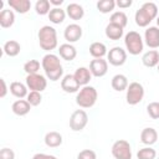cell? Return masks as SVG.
<instances>
[{
  "label": "cell",
  "instance_id": "8992f818",
  "mask_svg": "<svg viewBox=\"0 0 159 159\" xmlns=\"http://www.w3.org/2000/svg\"><path fill=\"white\" fill-rule=\"evenodd\" d=\"M125 99L127 103L130 106H135L140 103L144 98V87L139 82H132L128 84V88L125 89Z\"/></svg>",
  "mask_w": 159,
  "mask_h": 159
},
{
  "label": "cell",
  "instance_id": "8d00e7d4",
  "mask_svg": "<svg viewBox=\"0 0 159 159\" xmlns=\"http://www.w3.org/2000/svg\"><path fill=\"white\" fill-rule=\"evenodd\" d=\"M77 159H97V155L92 149H83L78 153Z\"/></svg>",
  "mask_w": 159,
  "mask_h": 159
},
{
  "label": "cell",
  "instance_id": "60d3db41",
  "mask_svg": "<svg viewBox=\"0 0 159 159\" xmlns=\"http://www.w3.org/2000/svg\"><path fill=\"white\" fill-rule=\"evenodd\" d=\"M0 83H1V92H0V97H1V98H4V97L6 96V93H7V87H6V82H5V80H4V78H1V80H0Z\"/></svg>",
  "mask_w": 159,
  "mask_h": 159
},
{
  "label": "cell",
  "instance_id": "8fae6325",
  "mask_svg": "<svg viewBox=\"0 0 159 159\" xmlns=\"http://www.w3.org/2000/svg\"><path fill=\"white\" fill-rule=\"evenodd\" d=\"M89 71L94 77H103L108 71V61L103 58H94L89 62Z\"/></svg>",
  "mask_w": 159,
  "mask_h": 159
},
{
  "label": "cell",
  "instance_id": "836d02e7",
  "mask_svg": "<svg viewBox=\"0 0 159 159\" xmlns=\"http://www.w3.org/2000/svg\"><path fill=\"white\" fill-rule=\"evenodd\" d=\"M40 66L41 65H40V62L37 60H29L24 65V71L26 72V75H35V73L39 72Z\"/></svg>",
  "mask_w": 159,
  "mask_h": 159
},
{
  "label": "cell",
  "instance_id": "603a6c76",
  "mask_svg": "<svg viewBox=\"0 0 159 159\" xmlns=\"http://www.w3.org/2000/svg\"><path fill=\"white\" fill-rule=\"evenodd\" d=\"M15 22V14L10 9H2L0 12V26L2 29H9Z\"/></svg>",
  "mask_w": 159,
  "mask_h": 159
},
{
  "label": "cell",
  "instance_id": "30bf717a",
  "mask_svg": "<svg viewBox=\"0 0 159 159\" xmlns=\"http://www.w3.org/2000/svg\"><path fill=\"white\" fill-rule=\"evenodd\" d=\"M107 61L112 66H122L127 61V52L119 46L112 47L107 53Z\"/></svg>",
  "mask_w": 159,
  "mask_h": 159
},
{
  "label": "cell",
  "instance_id": "ee69618b",
  "mask_svg": "<svg viewBox=\"0 0 159 159\" xmlns=\"http://www.w3.org/2000/svg\"><path fill=\"white\" fill-rule=\"evenodd\" d=\"M157 67H158V72H159V63H158V66H157Z\"/></svg>",
  "mask_w": 159,
  "mask_h": 159
},
{
  "label": "cell",
  "instance_id": "e575fe53",
  "mask_svg": "<svg viewBox=\"0 0 159 159\" xmlns=\"http://www.w3.org/2000/svg\"><path fill=\"white\" fill-rule=\"evenodd\" d=\"M26 101L31 104V107H36L41 103L42 101V96H41V92H36V91H30L27 97H26Z\"/></svg>",
  "mask_w": 159,
  "mask_h": 159
},
{
  "label": "cell",
  "instance_id": "f546056e",
  "mask_svg": "<svg viewBox=\"0 0 159 159\" xmlns=\"http://www.w3.org/2000/svg\"><path fill=\"white\" fill-rule=\"evenodd\" d=\"M109 22L114 24V25H118V26L124 29L127 26V24H128V17H127V15L123 11H116V12H113L111 15Z\"/></svg>",
  "mask_w": 159,
  "mask_h": 159
},
{
  "label": "cell",
  "instance_id": "7c38bea8",
  "mask_svg": "<svg viewBox=\"0 0 159 159\" xmlns=\"http://www.w3.org/2000/svg\"><path fill=\"white\" fill-rule=\"evenodd\" d=\"M63 36L68 43L77 42L82 37V27L78 24H70L66 26L63 31Z\"/></svg>",
  "mask_w": 159,
  "mask_h": 159
},
{
  "label": "cell",
  "instance_id": "5bb4252c",
  "mask_svg": "<svg viewBox=\"0 0 159 159\" xmlns=\"http://www.w3.org/2000/svg\"><path fill=\"white\" fill-rule=\"evenodd\" d=\"M80 84L78 82L76 81L75 76L73 75H65L61 80V88L66 92V93H75V92H78L80 91Z\"/></svg>",
  "mask_w": 159,
  "mask_h": 159
},
{
  "label": "cell",
  "instance_id": "d6986e66",
  "mask_svg": "<svg viewBox=\"0 0 159 159\" xmlns=\"http://www.w3.org/2000/svg\"><path fill=\"white\" fill-rule=\"evenodd\" d=\"M66 14L72 20H81L84 16V10H83L82 5H80L77 2H71L66 7Z\"/></svg>",
  "mask_w": 159,
  "mask_h": 159
},
{
  "label": "cell",
  "instance_id": "d590c367",
  "mask_svg": "<svg viewBox=\"0 0 159 159\" xmlns=\"http://www.w3.org/2000/svg\"><path fill=\"white\" fill-rule=\"evenodd\" d=\"M147 112L150 118L158 119L159 118V102H150L147 106Z\"/></svg>",
  "mask_w": 159,
  "mask_h": 159
},
{
  "label": "cell",
  "instance_id": "9c48e42d",
  "mask_svg": "<svg viewBox=\"0 0 159 159\" xmlns=\"http://www.w3.org/2000/svg\"><path fill=\"white\" fill-rule=\"evenodd\" d=\"M26 86L31 91H36V92H42L46 89L47 87V80L45 76L40 75V73H35V75H27L26 76Z\"/></svg>",
  "mask_w": 159,
  "mask_h": 159
},
{
  "label": "cell",
  "instance_id": "ba28073f",
  "mask_svg": "<svg viewBox=\"0 0 159 159\" xmlns=\"http://www.w3.org/2000/svg\"><path fill=\"white\" fill-rule=\"evenodd\" d=\"M88 123V114L83 109H76L70 117V128L73 132H81Z\"/></svg>",
  "mask_w": 159,
  "mask_h": 159
},
{
  "label": "cell",
  "instance_id": "f35d334b",
  "mask_svg": "<svg viewBox=\"0 0 159 159\" xmlns=\"http://www.w3.org/2000/svg\"><path fill=\"white\" fill-rule=\"evenodd\" d=\"M133 4L132 0H117L116 1V5L120 9H127V7H130Z\"/></svg>",
  "mask_w": 159,
  "mask_h": 159
},
{
  "label": "cell",
  "instance_id": "484cf974",
  "mask_svg": "<svg viewBox=\"0 0 159 159\" xmlns=\"http://www.w3.org/2000/svg\"><path fill=\"white\" fill-rule=\"evenodd\" d=\"M104 32H106V36H107L109 40H114V41L122 39V36H123V34H124L123 27H120V26H118V25H114V24H111V22L106 26Z\"/></svg>",
  "mask_w": 159,
  "mask_h": 159
},
{
  "label": "cell",
  "instance_id": "44dd1931",
  "mask_svg": "<svg viewBox=\"0 0 159 159\" xmlns=\"http://www.w3.org/2000/svg\"><path fill=\"white\" fill-rule=\"evenodd\" d=\"M142 62L145 67H149V68L158 66V63H159V52L157 50L147 51L142 57Z\"/></svg>",
  "mask_w": 159,
  "mask_h": 159
},
{
  "label": "cell",
  "instance_id": "d6a6232c",
  "mask_svg": "<svg viewBox=\"0 0 159 159\" xmlns=\"http://www.w3.org/2000/svg\"><path fill=\"white\" fill-rule=\"evenodd\" d=\"M155 157H157V152H155V149H153L150 147H144V148L139 149L137 153L138 159H155Z\"/></svg>",
  "mask_w": 159,
  "mask_h": 159
},
{
  "label": "cell",
  "instance_id": "6da1fadb",
  "mask_svg": "<svg viewBox=\"0 0 159 159\" xmlns=\"http://www.w3.org/2000/svg\"><path fill=\"white\" fill-rule=\"evenodd\" d=\"M41 66H42V68H43V71H45L46 77H47L50 81H52V82L58 81V80L62 77V75H63V68H62L60 57H58L57 55L46 53V55L42 57Z\"/></svg>",
  "mask_w": 159,
  "mask_h": 159
},
{
  "label": "cell",
  "instance_id": "277c9868",
  "mask_svg": "<svg viewBox=\"0 0 159 159\" xmlns=\"http://www.w3.org/2000/svg\"><path fill=\"white\" fill-rule=\"evenodd\" d=\"M97 98H98L97 89L92 86H84L77 92L76 103L81 108H91L96 104Z\"/></svg>",
  "mask_w": 159,
  "mask_h": 159
},
{
  "label": "cell",
  "instance_id": "5b68a950",
  "mask_svg": "<svg viewBox=\"0 0 159 159\" xmlns=\"http://www.w3.org/2000/svg\"><path fill=\"white\" fill-rule=\"evenodd\" d=\"M124 45H125L127 51L130 55H133V56L139 55L143 51V48H144L143 39L139 35V32H137V31H129V32L125 34V36H124Z\"/></svg>",
  "mask_w": 159,
  "mask_h": 159
},
{
  "label": "cell",
  "instance_id": "f1b7e54d",
  "mask_svg": "<svg viewBox=\"0 0 159 159\" xmlns=\"http://www.w3.org/2000/svg\"><path fill=\"white\" fill-rule=\"evenodd\" d=\"M65 17H66V11L61 7H53L48 14V20L56 25L62 24L65 21Z\"/></svg>",
  "mask_w": 159,
  "mask_h": 159
},
{
  "label": "cell",
  "instance_id": "b9f144b4",
  "mask_svg": "<svg viewBox=\"0 0 159 159\" xmlns=\"http://www.w3.org/2000/svg\"><path fill=\"white\" fill-rule=\"evenodd\" d=\"M50 4L55 5L56 7H58V6H61L63 4V0H50Z\"/></svg>",
  "mask_w": 159,
  "mask_h": 159
},
{
  "label": "cell",
  "instance_id": "52a82bcc",
  "mask_svg": "<svg viewBox=\"0 0 159 159\" xmlns=\"http://www.w3.org/2000/svg\"><path fill=\"white\" fill-rule=\"evenodd\" d=\"M112 155L114 159H132L130 144L124 139L116 140L112 145Z\"/></svg>",
  "mask_w": 159,
  "mask_h": 159
},
{
  "label": "cell",
  "instance_id": "4dcf8cb0",
  "mask_svg": "<svg viewBox=\"0 0 159 159\" xmlns=\"http://www.w3.org/2000/svg\"><path fill=\"white\" fill-rule=\"evenodd\" d=\"M116 7V1L114 0H99L97 2V9L102 14H108L113 11Z\"/></svg>",
  "mask_w": 159,
  "mask_h": 159
},
{
  "label": "cell",
  "instance_id": "3957f363",
  "mask_svg": "<svg viewBox=\"0 0 159 159\" xmlns=\"http://www.w3.org/2000/svg\"><path fill=\"white\" fill-rule=\"evenodd\" d=\"M40 47L45 51H51L57 47V32L56 29L48 25L42 26L37 34Z\"/></svg>",
  "mask_w": 159,
  "mask_h": 159
},
{
  "label": "cell",
  "instance_id": "74e56055",
  "mask_svg": "<svg viewBox=\"0 0 159 159\" xmlns=\"http://www.w3.org/2000/svg\"><path fill=\"white\" fill-rule=\"evenodd\" d=\"M0 159H15V153L10 148H2L0 150Z\"/></svg>",
  "mask_w": 159,
  "mask_h": 159
},
{
  "label": "cell",
  "instance_id": "83f0119b",
  "mask_svg": "<svg viewBox=\"0 0 159 159\" xmlns=\"http://www.w3.org/2000/svg\"><path fill=\"white\" fill-rule=\"evenodd\" d=\"M89 53L93 58H103L108 52L107 47L102 42H92L89 45Z\"/></svg>",
  "mask_w": 159,
  "mask_h": 159
},
{
  "label": "cell",
  "instance_id": "cb8c5ba5",
  "mask_svg": "<svg viewBox=\"0 0 159 159\" xmlns=\"http://www.w3.org/2000/svg\"><path fill=\"white\" fill-rule=\"evenodd\" d=\"M111 84H112V88L117 92H122V91H125L128 88V78L122 75V73H118V75H114L112 77V81H111Z\"/></svg>",
  "mask_w": 159,
  "mask_h": 159
},
{
  "label": "cell",
  "instance_id": "d4e9b609",
  "mask_svg": "<svg viewBox=\"0 0 159 159\" xmlns=\"http://www.w3.org/2000/svg\"><path fill=\"white\" fill-rule=\"evenodd\" d=\"M43 140H45V144H46L48 148H57V147H60V145L62 144V142H63L62 135H61L58 132H55V130L46 133Z\"/></svg>",
  "mask_w": 159,
  "mask_h": 159
},
{
  "label": "cell",
  "instance_id": "ac0fdd59",
  "mask_svg": "<svg viewBox=\"0 0 159 159\" xmlns=\"http://www.w3.org/2000/svg\"><path fill=\"white\" fill-rule=\"evenodd\" d=\"M11 94L19 99H22L24 97H27L29 92H27V86L24 84L22 82H19V81H14L10 83V87H9Z\"/></svg>",
  "mask_w": 159,
  "mask_h": 159
},
{
  "label": "cell",
  "instance_id": "1f68e13d",
  "mask_svg": "<svg viewBox=\"0 0 159 159\" xmlns=\"http://www.w3.org/2000/svg\"><path fill=\"white\" fill-rule=\"evenodd\" d=\"M50 1L48 0H37L35 4V11L39 15H48L51 11L50 7Z\"/></svg>",
  "mask_w": 159,
  "mask_h": 159
},
{
  "label": "cell",
  "instance_id": "ab89813d",
  "mask_svg": "<svg viewBox=\"0 0 159 159\" xmlns=\"http://www.w3.org/2000/svg\"><path fill=\"white\" fill-rule=\"evenodd\" d=\"M32 159H57L55 155H50V154H45V153H37L32 157Z\"/></svg>",
  "mask_w": 159,
  "mask_h": 159
},
{
  "label": "cell",
  "instance_id": "f6af8a7d",
  "mask_svg": "<svg viewBox=\"0 0 159 159\" xmlns=\"http://www.w3.org/2000/svg\"><path fill=\"white\" fill-rule=\"evenodd\" d=\"M158 159H159V158H158Z\"/></svg>",
  "mask_w": 159,
  "mask_h": 159
},
{
  "label": "cell",
  "instance_id": "7bdbcfd3",
  "mask_svg": "<svg viewBox=\"0 0 159 159\" xmlns=\"http://www.w3.org/2000/svg\"><path fill=\"white\" fill-rule=\"evenodd\" d=\"M157 25H158V27H159V16L157 17Z\"/></svg>",
  "mask_w": 159,
  "mask_h": 159
},
{
  "label": "cell",
  "instance_id": "4fadbf2b",
  "mask_svg": "<svg viewBox=\"0 0 159 159\" xmlns=\"http://www.w3.org/2000/svg\"><path fill=\"white\" fill-rule=\"evenodd\" d=\"M144 41L148 47L158 48L159 47V27L149 26L144 32Z\"/></svg>",
  "mask_w": 159,
  "mask_h": 159
},
{
  "label": "cell",
  "instance_id": "2e32d148",
  "mask_svg": "<svg viewBox=\"0 0 159 159\" xmlns=\"http://www.w3.org/2000/svg\"><path fill=\"white\" fill-rule=\"evenodd\" d=\"M73 76H75L76 81L78 82V84L82 86V87L88 86V83H89V81L92 78V73H91L89 68H87V67H78L75 71Z\"/></svg>",
  "mask_w": 159,
  "mask_h": 159
},
{
  "label": "cell",
  "instance_id": "ffe728a7",
  "mask_svg": "<svg viewBox=\"0 0 159 159\" xmlns=\"http://www.w3.org/2000/svg\"><path fill=\"white\" fill-rule=\"evenodd\" d=\"M11 109H12V112H14L16 116L22 117V116H26V114L30 112L31 104H30L26 99H17V101H15V102L12 103Z\"/></svg>",
  "mask_w": 159,
  "mask_h": 159
},
{
  "label": "cell",
  "instance_id": "7a4b0ae2",
  "mask_svg": "<svg viewBox=\"0 0 159 159\" xmlns=\"http://www.w3.org/2000/svg\"><path fill=\"white\" fill-rule=\"evenodd\" d=\"M155 17H158V6L152 1L144 2L134 15L135 24L139 27H147Z\"/></svg>",
  "mask_w": 159,
  "mask_h": 159
},
{
  "label": "cell",
  "instance_id": "9a60e30c",
  "mask_svg": "<svg viewBox=\"0 0 159 159\" xmlns=\"http://www.w3.org/2000/svg\"><path fill=\"white\" fill-rule=\"evenodd\" d=\"M60 57L65 61H72L77 56V50L72 43H62L58 47Z\"/></svg>",
  "mask_w": 159,
  "mask_h": 159
},
{
  "label": "cell",
  "instance_id": "4316f807",
  "mask_svg": "<svg viewBox=\"0 0 159 159\" xmlns=\"http://www.w3.org/2000/svg\"><path fill=\"white\" fill-rule=\"evenodd\" d=\"M2 51H4V53H5L6 56H9V57H15V56H17V55L20 53L21 46H20V43H19L17 41H15V40H9V41H6V42L4 43Z\"/></svg>",
  "mask_w": 159,
  "mask_h": 159
},
{
  "label": "cell",
  "instance_id": "e0dca14e",
  "mask_svg": "<svg viewBox=\"0 0 159 159\" xmlns=\"http://www.w3.org/2000/svg\"><path fill=\"white\" fill-rule=\"evenodd\" d=\"M158 140V132L152 128V127H148V128H144L140 133V142L148 147L153 145L154 143H157Z\"/></svg>",
  "mask_w": 159,
  "mask_h": 159
},
{
  "label": "cell",
  "instance_id": "7402d4cb",
  "mask_svg": "<svg viewBox=\"0 0 159 159\" xmlns=\"http://www.w3.org/2000/svg\"><path fill=\"white\" fill-rule=\"evenodd\" d=\"M7 5L19 14H26L31 9L30 0H9Z\"/></svg>",
  "mask_w": 159,
  "mask_h": 159
}]
</instances>
